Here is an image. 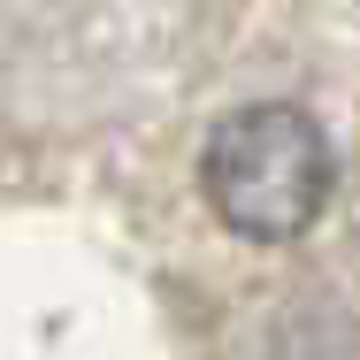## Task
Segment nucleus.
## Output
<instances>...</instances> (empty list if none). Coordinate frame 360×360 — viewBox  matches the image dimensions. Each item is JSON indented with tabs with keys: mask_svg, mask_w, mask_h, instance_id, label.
I'll return each mask as SVG.
<instances>
[]
</instances>
